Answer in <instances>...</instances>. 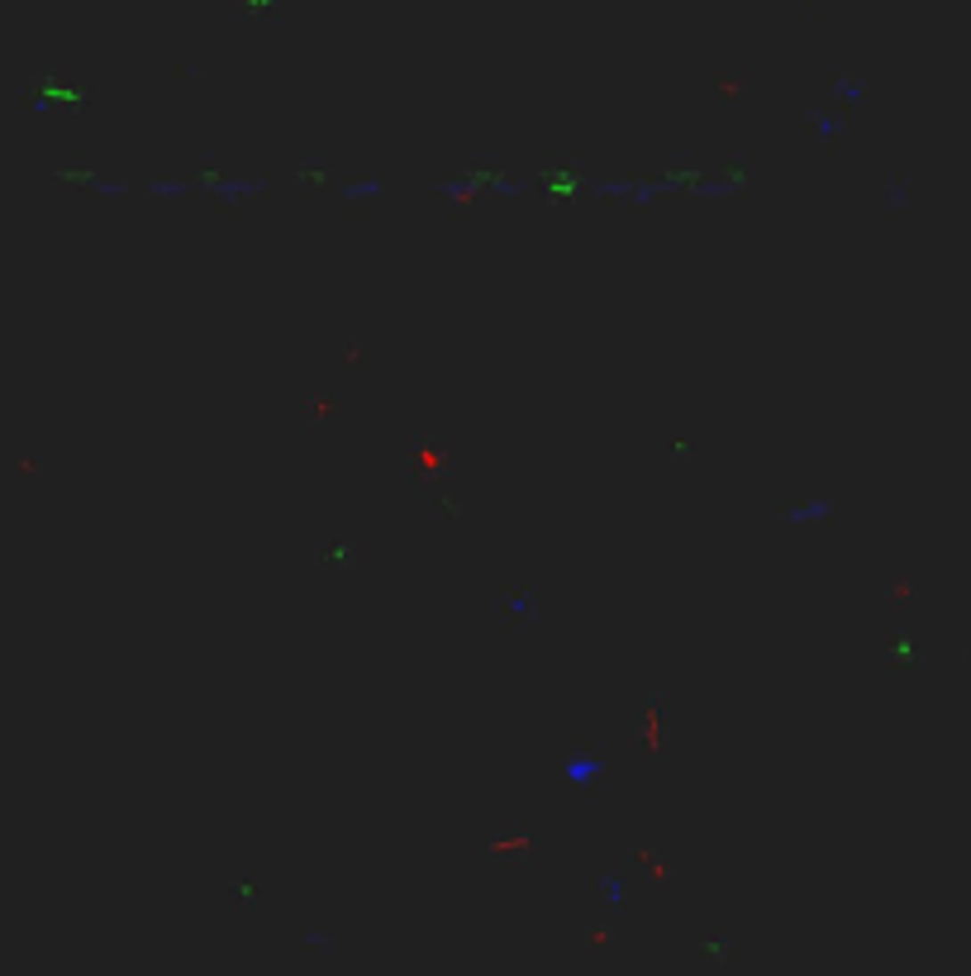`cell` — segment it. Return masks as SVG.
Wrapping results in <instances>:
<instances>
[{"instance_id":"cell-1","label":"cell","mask_w":971,"mask_h":976,"mask_svg":"<svg viewBox=\"0 0 971 976\" xmlns=\"http://www.w3.org/2000/svg\"><path fill=\"white\" fill-rule=\"evenodd\" d=\"M477 858H481V867H495V872H505V867H534L538 838H534V834L495 838V843H481V848H477Z\"/></svg>"},{"instance_id":"cell-2","label":"cell","mask_w":971,"mask_h":976,"mask_svg":"<svg viewBox=\"0 0 971 976\" xmlns=\"http://www.w3.org/2000/svg\"><path fill=\"white\" fill-rule=\"evenodd\" d=\"M591 886H595V891H605V905L624 915V882H619V876H595Z\"/></svg>"},{"instance_id":"cell-3","label":"cell","mask_w":971,"mask_h":976,"mask_svg":"<svg viewBox=\"0 0 971 976\" xmlns=\"http://www.w3.org/2000/svg\"><path fill=\"white\" fill-rule=\"evenodd\" d=\"M633 862H643V867L653 872V882H667V867H662V862H657L648 848H633Z\"/></svg>"},{"instance_id":"cell-4","label":"cell","mask_w":971,"mask_h":976,"mask_svg":"<svg viewBox=\"0 0 971 976\" xmlns=\"http://www.w3.org/2000/svg\"><path fill=\"white\" fill-rule=\"evenodd\" d=\"M705 953H710V957H724V953H729V933H710V943H705Z\"/></svg>"},{"instance_id":"cell-5","label":"cell","mask_w":971,"mask_h":976,"mask_svg":"<svg viewBox=\"0 0 971 976\" xmlns=\"http://www.w3.org/2000/svg\"><path fill=\"white\" fill-rule=\"evenodd\" d=\"M420 462H424V467H443V452L428 443V438H424V448H420Z\"/></svg>"}]
</instances>
